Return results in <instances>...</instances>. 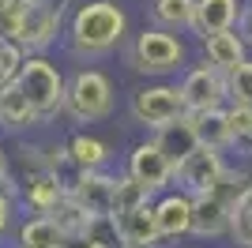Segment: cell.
Instances as JSON below:
<instances>
[{"instance_id": "4fadbf2b", "label": "cell", "mask_w": 252, "mask_h": 248, "mask_svg": "<svg viewBox=\"0 0 252 248\" xmlns=\"http://www.w3.org/2000/svg\"><path fill=\"white\" fill-rule=\"evenodd\" d=\"M230 222H233V211L215 192L192 199V237H203V241L222 237V233H230Z\"/></svg>"}, {"instance_id": "603a6c76", "label": "cell", "mask_w": 252, "mask_h": 248, "mask_svg": "<svg viewBox=\"0 0 252 248\" xmlns=\"http://www.w3.org/2000/svg\"><path fill=\"white\" fill-rule=\"evenodd\" d=\"M230 113V151L252 158V109L249 105H226Z\"/></svg>"}, {"instance_id": "277c9868", "label": "cell", "mask_w": 252, "mask_h": 248, "mask_svg": "<svg viewBox=\"0 0 252 248\" xmlns=\"http://www.w3.org/2000/svg\"><path fill=\"white\" fill-rule=\"evenodd\" d=\"M15 83H19V91L31 98V105L38 109V113H42V121H49V117L64 113L68 79L57 72V64H53L49 57H42V53H31Z\"/></svg>"}, {"instance_id": "7a4b0ae2", "label": "cell", "mask_w": 252, "mask_h": 248, "mask_svg": "<svg viewBox=\"0 0 252 248\" xmlns=\"http://www.w3.org/2000/svg\"><path fill=\"white\" fill-rule=\"evenodd\" d=\"M125 61L139 75H169L185 64V45H181V38L173 31L151 27V31L132 38V45L125 49Z\"/></svg>"}, {"instance_id": "d6a6232c", "label": "cell", "mask_w": 252, "mask_h": 248, "mask_svg": "<svg viewBox=\"0 0 252 248\" xmlns=\"http://www.w3.org/2000/svg\"><path fill=\"white\" fill-rule=\"evenodd\" d=\"M61 248H98V245L87 237V233H75V237H64V245H61Z\"/></svg>"}, {"instance_id": "f546056e", "label": "cell", "mask_w": 252, "mask_h": 248, "mask_svg": "<svg viewBox=\"0 0 252 248\" xmlns=\"http://www.w3.org/2000/svg\"><path fill=\"white\" fill-rule=\"evenodd\" d=\"M230 105H249L252 109V57L230 72Z\"/></svg>"}, {"instance_id": "ac0fdd59", "label": "cell", "mask_w": 252, "mask_h": 248, "mask_svg": "<svg viewBox=\"0 0 252 248\" xmlns=\"http://www.w3.org/2000/svg\"><path fill=\"white\" fill-rule=\"evenodd\" d=\"M0 124H4L8 132H23V128L42 124V113H38L31 105V98L19 91V83L0 87Z\"/></svg>"}, {"instance_id": "8fae6325", "label": "cell", "mask_w": 252, "mask_h": 248, "mask_svg": "<svg viewBox=\"0 0 252 248\" xmlns=\"http://www.w3.org/2000/svg\"><path fill=\"white\" fill-rule=\"evenodd\" d=\"M113 218L121 229V248H162V241H166L155 218V203H143L136 211H125Z\"/></svg>"}, {"instance_id": "d6986e66", "label": "cell", "mask_w": 252, "mask_h": 248, "mask_svg": "<svg viewBox=\"0 0 252 248\" xmlns=\"http://www.w3.org/2000/svg\"><path fill=\"white\" fill-rule=\"evenodd\" d=\"M192 128L200 135V147H211V151H230V113L226 105L222 109H200V113H189Z\"/></svg>"}, {"instance_id": "1f68e13d", "label": "cell", "mask_w": 252, "mask_h": 248, "mask_svg": "<svg viewBox=\"0 0 252 248\" xmlns=\"http://www.w3.org/2000/svg\"><path fill=\"white\" fill-rule=\"evenodd\" d=\"M237 31L245 34V41H249V49H252V4L241 11V23H237Z\"/></svg>"}, {"instance_id": "30bf717a", "label": "cell", "mask_w": 252, "mask_h": 248, "mask_svg": "<svg viewBox=\"0 0 252 248\" xmlns=\"http://www.w3.org/2000/svg\"><path fill=\"white\" fill-rule=\"evenodd\" d=\"M113 196H117V177L105 169H83L79 181L72 185V199L83 207L91 218L113 215Z\"/></svg>"}, {"instance_id": "52a82bcc", "label": "cell", "mask_w": 252, "mask_h": 248, "mask_svg": "<svg viewBox=\"0 0 252 248\" xmlns=\"http://www.w3.org/2000/svg\"><path fill=\"white\" fill-rule=\"evenodd\" d=\"M222 155H226V151L196 147V151L173 169V185H177V192H185V196H192V199L215 192V185L222 181V173L230 169V165L222 162Z\"/></svg>"}, {"instance_id": "9c48e42d", "label": "cell", "mask_w": 252, "mask_h": 248, "mask_svg": "<svg viewBox=\"0 0 252 248\" xmlns=\"http://www.w3.org/2000/svg\"><path fill=\"white\" fill-rule=\"evenodd\" d=\"M128 177L139 181L151 196H158L173 185V162L162 155V147L155 139H147V143H136L128 151Z\"/></svg>"}, {"instance_id": "836d02e7", "label": "cell", "mask_w": 252, "mask_h": 248, "mask_svg": "<svg viewBox=\"0 0 252 248\" xmlns=\"http://www.w3.org/2000/svg\"><path fill=\"white\" fill-rule=\"evenodd\" d=\"M4 181H8V158H4V151H0V188H4Z\"/></svg>"}, {"instance_id": "44dd1931", "label": "cell", "mask_w": 252, "mask_h": 248, "mask_svg": "<svg viewBox=\"0 0 252 248\" xmlns=\"http://www.w3.org/2000/svg\"><path fill=\"white\" fill-rule=\"evenodd\" d=\"M151 15H155V27L162 31H192L196 23V0H155L151 4Z\"/></svg>"}, {"instance_id": "7402d4cb", "label": "cell", "mask_w": 252, "mask_h": 248, "mask_svg": "<svg viewBox=\"0 0 252 248\" xmlns=\"http://www.w3.org/2000/svg\"><path fill=\"white\" fill-rule=\"evenodd\" d=\"M68 155H72V162L79 165V169H105V162H109V147L98 139V135H72L68 139Z\"/></svg>"}, {"instance_id": "5bb4252c", "label": "cell", "mask_w": 252, "mask_h": 248, "mask_svg": "<svg viewBox=\"0 0 252 248\" xmlns=\"http://www.w3.org/2000/svg\"><path fill=\"white\" fill-rule=\"evenodd\" d=\"M155 218H158V229H162L166 241L189 237L192 233V196H185V192H166V196L155 203Z\"/></svg>"}, {"instance_id": "484cf974", "label": "cell", "mask_w": 252, "mask_h": 248, "mask_svg": "<svg viewBox=\"0 0 252 248\" xmlns=\"http://www.w3.org/2000/svg\"><path fill=\"white\" fill-rule=\"evenodd\" d=\"M151 203V192L132 177H117V196H113V215H125V211H136V207Z\"/></svg>"}, {"instance_id": "8992f818", "label": "cell", "mask_w": 252, "mask_h": 248, "mask_svg": "<svg viewBox=\"0 0 252 248\" xmlns=\"http://www.w3.org/2000/svg\"><path fill=\"white\" fill-rule=\"evenodd\" d=\"M177 87H181V98H185L189 113L222 109V105L230 102V75L222 72V68H215L211 61H200L196 68H189Z\"/></svg>"}, {"instance_id": "83f0119b", "label": "cell", "mask_w": 252, "mask_h": 248, "mask_svg": "<svg viewBox=\"0 0 252 248\" xmlns=\"http://www.w3.org/2000/svg\"><path fill=\"white\" fill-rule=\"evenodd\" d=\"M230 237H233V245H237V248H252V192L233 207Z\"/></svg>"}, {"instance_id": "e0dca14e", "label": "cell", "mask_w": 252, "mask_h": 248, "mask_svg": "<svg viewBox=\"0 0 252 248\" xmlns=\"http://www.w3.org/2000/svg\"><path fill=\"white\" fill-rule=\"evenodd\" d=\"M155 143L162 147V155L173 162V169H177L185 158L200 147V135H196V128H192V117L185 113V117H177V121H169V124H162L155 132Z\"/></svg>"}, {"instance_id": "6da1fadb", "label": "cell", "mask_w": 252, "mask_h": 248, "mask_svg": "<svg viewBox=\"0 0 252 248\" xmlns=\"http://www.w3.org/2000/svg\"><path fill=\"white\" fill-rule=\"evenodd\" d=\"M128 34V15L113 0H91L79 4L68 23V49L75 57H105L113 53Z\"/></svg>"}, {"instance_id": "9a60e30c", "label": "cell", "mask_w": 252, "mask_h": 248, "mask_svg": "<svg viewBox=\"0 0 252 248\" xmlns=\"http://www.w3.org/2000/svg\"><path fill=\"white\" fill-rule=\"evenodd\" d=\"M23 199H27V207H31L34 215H53V211L68 199V185H64L57 173H49V169H38V173L27 177Z\"/></svg>"}, {"instance_id": "4dcf8cb0", "label": "cell", "mask_w": 252, "mask_h": 248, "mask_svg": "<svg viewBox=\"0 0 252 248\" xmlns=\"http://www.w3.org/2000/svg\"><path fill=\"white\" fill-rule=\"evenodd\" d=\"M11 215H15V199H11L8 188H0V237L11 229Z\"/></svg>"}, {"instance_id": "5b68a950", "label": "cell", "mask_w": 252, "mask_h": 248, "mask_svg": "<svg viewBox=\"0 0 252 248\" xmlns=\"http://www.w3.org/2000/svg\"><path fill=\"white\" fill-rule=\"evenodd\" d=\"M128 113L139 128H151L158 132L162 124L185 117V98H181V87H169V83H155V87H139L132 98H128Z\"/></svg>"}, {"instance_id": "f1b7e54d", "label": "cell", "mask_w": 252, "mask_h": 248, "mask_svg": "<svg viewBox=\"0 0 252 248\" xmlns=\"http://www.w3.org/2000/svg\"><path fill=\"white\" fill-rule=\"evenodd\" d=\"M83 233L94 241L98 248H121V229H117V218H113V215H98V218H91Z\"/></svg>"}, {"instance_id": "ffe728a7", "label": "cell", "mask_w": 252, "mask_h": 248, "mask_svg": "<svg viewBox=\"0 0 252 248\" xmlns=\"http://www.w3.org/2000/svg\"><path fill=\"white\" fill-rule=\"evenodd\" d=\"M64 229L57 226L53 215H34L19 226V248H61Z\"/></svg>"}, {"instance_id": "7c38bea8", "label": "cell", "mask_w": 252, "mask_h": 248, "mask_svg": "<svg viewBox=\"0 0 252 248\" xmlns=\"http://www.w3.org/2000/svg\"><path fill=\"white\" fill-rule=\"evenodd\" d=\"M241 0H196V23H192V34L200 41H207L211 34L222 31H237L241 23Z\"/></svg>"}, {"instance_id": "cb8c5ba5", "label": "cell", "mask_w": 252, "mask_h": 248, "mask_svg": "<svg viewBox=\"0 0 252 248\" xmlns=\"http://www.w3.org/2000/svg\"><path fill=\"white\" fill-rule=\"evenodd\" d=\"M249 192H252V169H226V173H222V181L215 185V196L230 207V211L241 203Z\"/></svg>"}, {"instance_id": "e575fe53", "label": "cell", "mask_w": 252, "mask_h": 248, "mask_svg": "<svg viewBox=\"0 0 252 248\" xmlns=\"http://www.w3.org/2000/svg\"><path fill=\"white\" fill-rule=\"evenodd\" d=\"M19 4H27V8H31V4H38V0H19Z\"/></svg>"}, {"instance_id": "d4e9b609", "label": "cell", "mask_w": 252, "mask_h": 248, "mask_svg": "<svg viewBox=\"0 0 252 248\" xmlns=\"http://www.w3.org/2000/svg\"><path fill=\"white\" fill-rule=\"evenodd\" d=\"M27 45L15 38H0V87H8V83L19 79L23 72V64H27Z\"/></svg>"}, {"instance_id": "3957f363", "label": "cell", "mask_w": 252, "mask_h": 248, "mask_svg": "<svg viewBox=\"0 0 252 248\" xmlns=\"http://www.w3.org/2000/svg\"><path fill=\"white\" fill-rule=\"evenodd\" d=\"M64 113L75 124H94L113 113V83L98 68H79L68 79V98H64Z\"/></svg>"}, {"instance_id": "4316f807", "label": "cell", "mask_w": 252, "mask_h": 248, "mask_svg": "<svg viewBox=\"0 0 252 248\" xmlns=\"http://www.w3.org/2000/svg\"><path fill=\"white\" fill-rule=\"evenodd\" d=\"M53 218H57V226L64 229V237H75V233H83L87 222H91V215H87L83 207L72 199V192H68V199H64V203L53 211Z\"/></svg>"}, {"instance_id": "2e32d148", "label": "cell", "mask_w": 252, "mask_h": 248, "mask_svg": "<svg viewBox=\"0 0 252 248\" xmlns=\"http://www.w3.org/2000/svg\"><path fill=\"white\" fill-rule=\"evenodd\" d=\"M203 61H211L215 68H222V72L230 75V72H237V68L249 61V41H245L241 31L211 34V38L203 41Z\"/></svg>"}, {"instance_id": "ba28073f", "label": "cell", "mask_w": 252, "mask_h": 248, "mask_svg": "<svg viewBox=\"0 0 252 248\" xmlns=\"http://www.w3.org/2000/svg\"><path fill=\"white\" fill-rule=\"evenodd\" d=\"M64 27V4L61 0H38L23 11V31H19V41L27 45V53H45L57 41Z\"/></svg>"}]
</instances>
